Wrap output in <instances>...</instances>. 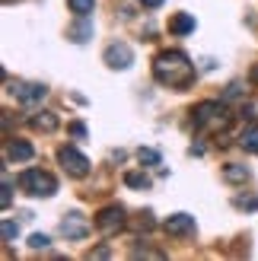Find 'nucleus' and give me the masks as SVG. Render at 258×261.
Wrapping results in <instances>:
<instances>
[{"label": "nucleus", "mask_w": 258, "mask_h": 261, "mask_svg": "<svg viewBox=\"0 0 258 261\" xmlns=\"http://www.w3.org/2000/svg\"><path fill=\"white\" fill-rule=\"evenodd\" d=\"M102 58H106V64L112 70H127L134 64V51H131V45H124V42H112Z\"/></svg>", "instance_id": "0eeeda50"}, {"label": "nucleus", "mask_w": 258, "mask_h": 261, "mask_svg": "<svg viewBox=\"0 0 258 261\" xmlns=\"http://www.w3.org/2000/svg\"><path fill=\"white\" fill-rule=\"evenodd\" d=\"M7 156L10 160H16V163H29L32 156H35V147L29 140H10L7 143Z\"/></svg>", "instance_id": "9b49d317"}, {"label": "nucleus", "mask_w": 258, "mask_h": 261, "mask_svg": "<svg viewBox=\"0 0 258 261\" xmlns=\"http://www.w3.org/2000/svg\"><path fill=\"white\" fill-rule=\"evenodd\" d=\"M10 93L16 96L22 106H35V102H42L45 96H48V89H45V83H32V80H16L10 86Z\"/></svg>", "instance_id": "423d86ee"}, {"label": "nucleus", "mask_w": 258, "mask_h": 261, "mask_svg": "<svg viewBox=\"0 0 258 261\" xmlns=\"http://www.w3.org/2000/svg\"><path fill=\"white\" fill-rule=\"evenodd\" d=\"M153 226H157V220H153V214L147 211V214H140V220H137V229H144V232H150Z\"/></svg>", "instance_id": "412c9836"}, {"label": "nucleus", "mask_w": 258, "mask_h": 261, "mask_svg": "<svg viewBox=\"0 0 258 261\" xmlns=\"http://www.w3.org/2000/svg\"><path fill=\"white\" fill-rule=\"evenodd\" d=\"M233 204L239 207V211H258V198H255V194H239Z\"/></svg>", "instance_id": "6ab92c4d"}, {"label": "nucleus", "mask_w": 258, "mask_h": 261, "mask_svg": "<svg viewBox=\"0 0 258 261\" xmlns=\"http://www.w3.org/2000/svg\"><path fill=\"white\" fill-rule=\"evenodd\" d=\"M4 4H13V0H4Z\"/></svg>", "instance_id": "c85d7f7f"}, {"label": "nucleus", "mask_w": 258, "mask_h": 261, "mask_svg": "<svg viewBox=\"0 0 258 261\" xmlns=\"http://www.w3.org/2000/svg\"><path fill=\"white\" fill-rule=\"evenodd\" d=\"M252 80H255V83H258V67H255V70H252Z\"/></svg>", "instance_id": "cd10ccee"}, {"label": "nucleus", "mask_w": 258, "mask_h": 261, "mask_svg": "<svg viewBox=\"0 0 258 261\" xmlns=\"http://www.w3.org/2000/svg\"><path fill=\"white\" fill-rule=\"evenodd\" d=\"M61 232H64V236H67V239H73V242H80V239H86L89 236V220L83 217V214H67V217H64L61 220Z\"/></svg>", "instance_id": "6e6552de"}, {"label": "nucleus", "mask_w": 258, "mask_h": 261, "mask_svg": "<svg viewBox=\"0 0 258 261\" xmlns=\"http://www.w3.org/2000/svg\"><path fill=\"white\" fill-rule=\"evenodd\" d=\"M76 19H80V22H73L70 29H67V35H70V42L83 45V42L93 38V22H86V16H76Z\"/></svg>", "instance_id": "ddd939ff"}, {"label": "nucleus", "mask_w": 258, "mask_h": 261, "mask_svg": "<svg viewBox=\"0 0 258 261\" xmlns=\"http://www.w3.org/2000/svg\"><path fill=\"white\" fill-rule=\"evenodd\" d=\"M137 4H140V7H147V10H157L163 0H137Z\"/></svg>", "instance_id": "bb28decb"}, {"label": "nucleus", "mask_w": 258, "mask_h": 261, "mask_svg": "<svg viewBox=\"0 0 258 261\" xmlns=\"http://www.w3.org/2000/svg\"><path fill=\"white\" fill-rule=\"evenodd\" d=\"M134 258H166V252H157V249H147V245H137L131 252Z\"/></svg>", "instance_id": "aec40b11"}, {"label": "nucleus", "mask_w": 258, "mask_h": 261, "mask_svg": "<svg viewBox=\"0 0 258 261\" xmlns=\"http://www.w3.org/2000/svg\"><path fill=\"white\" fill-rule=\"evenodd\" d=\"M112 252H109V245H99V249H93L89 252V258H109Z\"/></svg>", "instance_id": "a878e982"}, {"label": "nucleus", "mask_w": 258, "mask_h": 261, "mask_svg": "<svg viewBox=\"0 0 258 261\" xmlns=\"http://www.w3.org/2000/svg\"><path fill=\"white\" fill-rule=\"evenodd\" d=\"M58 115L55 112H32L29 115V127L32 130H42V134H51V130H58Z\"/></svg>", "instance_id": "9d476101"}, {"label": "nucleus", "mask_w": 258, "mask_h": 261, "mask_svg": "<svg viewBox=\"0 0 258 261\" xmlns=\"http://www.w3.org/2000/svg\"><path fill=\"white\" fill-rule=\"evenodd\" d=\"M163 229L169 232V236H195V217L191 214H172L169 220L163 223Z\"/></svg>", "instance_id": "1a4fd4ad"}, {"label": "nucleus", "mask_w": 258, "mask_h": 261, "mask_svg": "<svg viewBox=\"0 0 258 261\" xmlns=\"http://www.w3.org/2000/svg\"><path fill=\"white\" fill-rule=\"evenodd\" d=\"M67 4H70V13H76V16H89L96 0H67Z\"/></svg>", "instance_id": "a211bd4d"}, {"label": "nucleus", "mask_w": 258, "mask_h": 261, "mask_svg": "<svg viewBox=\"0 0 258 261\" xmlns=\"http://www.w3.org/2000/svg\"><path fill=\"white\" fill-rule=\"evenodd\" d=\"M223 178H226V181H246V178H249V169L239 166V163H229V166L223 169Z\"/></svg>", "instance_id": "2eb2a0df"}, {"label": "nucleus", "mask_w": 258, "mask_h": 261, "mask_svg": "<svg viewBox=\"0 0 258 261\" xmlns=\"http://www.w3.org/2000/svg\"><path fill=\"white\" fill-rule=\"evenodd\" d=\"M239 147L249 153H258V121H252L239 130Z\"/></svg>", "instance_id": "4468645a"}, {"label": "nucleus", "mask_w": 258, "mask_h": 261, "mask_svg": "<svg viewBox=\"0 0 258 261\" xmlns=\"http://www.w3.org/2000/svg\"><path fill=\"white\" fill-rule=\"evenodd\" d=\"M0 201H4V207H10L13 204V181L4 175V198H0Z\"/></svg>", "instance_id": "b1692460"}, {"label": "nucleus", "mask_w": 258, "mask_h": 261, "mask_svg": "<svg viewBox=\"0 0 258 261\" xmlns=\"http://www.w3.org/2000/svg\"><path fill=\"white\" fill-rule=\"evenodd\" d=\"M169 32L172 35L195 32V16H191V13H175V16H169Z\"/></svg>", "instance_id": "f8f14e48"}, {"label": "nucleus", "mask_w": 258, "mask_h": 261, "mask_svg": "<svg viewBox=\"0 0 258 261\" xmlns=\"http://www.w3.org/2000/svg\"><path fill=\"white\" fill-rule=\"evenodd\" d=\"M58 163L64 166V172L73 175V178L89 175V160H86V156L76 150V147H61V150H58Z\"/></svg>", "instance_id": "20e7f679"}, {"label": "nucleus", "mask_w": 258, "mask_h": 261, "mask_svg": "<svg viewBox=\"0 0 258 261\" xmlns=\"http://www.w3.org/2000/svg\"><path fill=\"white\" fill-rule=\"evenodd\" d=\"M137 160L144 163V166H160V150H153V147H140V150H137Z\"/></svg>", "instance_id": "f3484780"}, {"label": "nucleus", "mask_w": 258, "mask_h": 261, "mask_svg": "<svg viewBox=\"0 0 258 261\" xmlns=\"http://www.w3.org/2000/svg\"><path fill=\"white\" fill-rule=\"evenodd\" d=\"M19 188L25 194H32V198H51L58 191V178L45 172V169H25L19 175Z\"/></svg>", "instance_id": "7ed1b4c3"}, {"label": "nucleus", "mask_w": 258, "mask_h": 261, "mask_svg": "<svg viewBox=\"0 0 258 261\" xmlns=\"http://www.w3.org/2000/svg\"><path fill=\"white\" fill-rule=\"evenodd\" d=\"M70 134H73V137H86V124L73 121V124H70Z\"/></svg>", "instance_id": "393cba45"}, {"label": "nucleus", "mask_w": 258, "mask_h": 261, "mask_svg": "<svg viewBox=\"0 0 258 261\" xmlns=\"http://www.w3.org/2000/svg\"><path fill=\"white\" fill-rule=\"evenodd\" d=\"M121 226H124V207L121 204H109V207H102V211L96 214V229L106 232V236L118 232Z\"/></svg>", "instance_id": "39448f33"}, {"label": "nucleus", "mask_w": 258, "mask_h": 261, "mask_svg": "<svg viewBox=\"0 0 258 261\" xmlns=\"http://www.w3.org/2000/svg\"><path fill=\"white\" fill-rule=\"evenodd\" d=\"M48 242H51V239L45 236V232H32V236H29V245H32V249H45Z\"/></svg>", "instance_id": "5701e85b"}, {"label": "nucleus", "mask_w": 258, "mask_h": 261, "mask_svg": "<svg viewBox=\"0 0 258 261\" xmlns=\"http://www.w3.org/2000/svg\"><path fill=\"white\" fill-rule=\"evenodd\" d=\"M153 76H157V83L169 86V89H188L195 83V64L178 48L160 51V55L153 58Z\"/></svg>", "instance_id": "f257e3e1"}, {"label": "nucleus", "mask_w": 258, "mask_h": 261, "mask_svg": "<svg viewBox=\"0 0 258 261\" xmlns=\"http://www.w3.org/2000/svg\"><path fill=\"white\" fill-rule=\"evenodd\" d=\"M16 236H19V226L13 223V220H4V239H7V242H13Z\"/></svg>", "instance_id": "4be33fe9"}, {"label": "nucleus", "mask_w": 258, "mask_h": 261, "mask_svg": "<svg viewBox=\"0 0 258 261\" xmlns=\"http://www.w3.org/2000/svg\"><path fill=\"white\" fill-rule=\"evenodd\" d=\"M124 185L144 191V188H150V175L147 172H124Z\"/></svg>", "instance_id": "dca6fc26"}, {"label": "nucleus", "mask_w": 258, "mask_h": 261, "mask_svg": "<svg viewBox=\"0 0 258 261\" xmlns=\"http://www.w3.org/2000/svg\"><path fill=\"white\" fill-rule=\"evenodd\" d=\"M191 121H195V127H198V130H211V134H220V130H226V127H229L233 115L226 112L223 102L208 99V102H198V106L191 109Z\"/></svg>", "instance_id": "f03ea898"}]
</instances>
